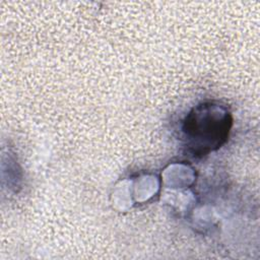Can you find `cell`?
Masks as SVG:
<instances>
[{"label":"cell","instance_id":"cell-1","mask_svg":"<svg viewBox=\"0 0 260 260\" xmlns=\"http://www.w3.org/2000/svg\"><path fill=\"white\" fill-rule=\"evenodd\" d=\"M230 125L231 120L223 109L204 104L189 113L183 132L190 149L196 154L204 155L220 147L228 137Z\"/></svg>","mask_w":260,"mask_h":260}]
</instances>
